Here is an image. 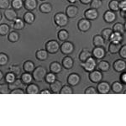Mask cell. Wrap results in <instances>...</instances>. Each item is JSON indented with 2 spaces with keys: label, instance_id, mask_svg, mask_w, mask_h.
I'll list each match as a JSON object with an SVG mask.
<instances>
[{
  "label": "cell",
  "instance_id": "cell-1",
  "mask_svg": "<svg viewBox=\"0 0 126 126\" xmlns=\"http://www.w3.org/2000/svg\"><path fill=\"white\" fill-rule=\"evenodd\" d=\"M47 73L46 69L42 66H38L37 67L34 69L32 72V76H33V80L36 82H41L45 80L46 75Z\"/></svg>",
  "mask_w": 126,
  "mask_h": 126
},
{
  "label": "cell",
  "instance_id": "cell-2",
  "mask_svg": "<svg viewBox=\"0 0 126 126\" xmlns=\"http://www.w3.org/2000/svg\"><path fill=\"white\" fill-rule=\"evenodd\" d=\"M69 21V18L66 16V14L59 12L56 13L54 16V22L58 27H65L67 25Z\"/></svg>",
  "mask_w": 126,
  "mask_h": 126
},
{
  "label": "cell",
  "instance_id": "cell-3",
  "mask_svg": "<svg viewBox=\"0 0 126 126\" xmlns=\"http://www.w3.org/2000/svg\"><path fill=\"white\" fill-rule=\"evenodd\" d=\"M96 61H97L96 59H94L93 56H90V57L87 58L85 62H81V66H82L85 72H90L96 69V66H97Z\"/></svg>",
  "mask_w": 126,
  "mask_h": 126
},
{
  "label": "cell",
  "instance_id": "cell-4",
  "mask_svg": "<svg viewBox=\"0 0 126 126\" xmlns=\"http://www.w3.org/2000/svg\"><path fill=\"white\" fill-rule=\"evenodd\" d=\"M45 47L49 54H56L60 50V44L55 40H50L46 43Z\"/></svg>",
  "mask_w": 126,
  "mask_h": 126
},
{
  "label": "cell",
  "instance_id": "cell-5",
  "mask_svg": "<svg viewBox=\"0 0 126 126\" xmlns=\"http://www.w3.org/2000/svg\"><path fill=\"white\" fill-rule=\"evenodd\" d=\"M75 50V46L74 44L71 41H63V43L60 46V50L61 52L65 55V56H69Z\"/></svg>",
  "mask_w": 126,
  "mask_h": 126
},
{
  "label": "cell",
  "instance_id": "cell-6",
  "mask_svg": "<svg viewBox=\"0 0 126 126\" xmlns=\"http://www.w3.org/2000/svg\"><path fill=\"white\" fill-rule=\"evenodd\" d=\"M92 56L96 60H103L106 56V50L103 46H94L92 50Z\"/></svg>",
  "mask_w": 126,
  "mask_h": 126
},
{
  "label": "cell",
  "instance_id": "cell-7",
  "mask_svg": "<svg viewBox=\"0 0 126 126\" xmlns=\"http://www.w3.org/2000/svg\"><path fill=\"white\" fill-rule=\"evenodd\" d=\"M92 27V24H91V21L85 18H82V19H80L79 21L78 22V29L79 31L82 32V33H85V32H87Z\"/></svg>",
  "mask_w": 126,
  "mask_h": 126
},
{
  "label": "cell",
  "instance_id": "cell-8",
  "mask_svg": "<svg viewBox=\"0 0 126 126\" xmlns=\"http://www.w3.org/2000/svg\"><path fill=\"white\" fill-rule=\"evenodd\" d=\"M88 79L93 83H98L103 80V72L97 69L88 72Z\"/></svg>",
  "mask_w": 126,
  "mask_h": 126
},
{
  "label": "cell",
  "instance_id": "cell-9",
  "mask_svg": "<svg viewBox=\"0 0 126 126\" xmlns=\"http://www.w3.org/2000/svg\"><path fill=\"white\" fill-rule=\"evenodd\" d=\"M97 92L99 94H108L110 92V84L108 82H99L97 83V86L96 87Z\"/></svg>",
  "mask_w": 126,
  "mask_h": 126
},
{
  "label": "cell",
  "instance_id": "cell-10",
  "mask_svg": "<svg viewBox=\"0 0 126 126\" xmlns=\"http://www.w3.org/2000/svg\"><path fill=\"white\" fill-rule=\"evenodd\" d=\"M81 82V77L78 73H71L68 75L67 79H66V82L71 87H76Z\"/></svg>",
  "mask_w": 126,
  "mask_h": 126
},
{
  "label": "cell",
  "instance_id": "cell-11",
  "mask_svg": "<svg viewBox=\"0 0 126 126\" xmlns=\"http://www.w3.org/2000/svg\"><path fill=\"white\" fill-rule=\"evenodd\" d=\"M113 68L116 72L121 73L126 70V62L123 59H118L113 63Z\"/></svg>",
  "mask_w": 126,
  "mask_h": 126
},
{
  "label": "cell",
  "instance_id": "cell-12",
  "mask_svg": "<svg viewBox=\"0 0 126 126\" xmlns=\"http://www.w3.org/2000/svg\"><path fill=\"white\" fill-rule=\"evenodd\" d=\"M97 17H98V12H97V9L89 8V9H87L84 11V18L90 20V21L96 20Z\"/></svg>",
  "mask_w": 126,
  "mask_h": 126
},
{
  "label": "cell",
  "instance_id": "cell-13",
  "mask_svg": "<svg viewBox=\"0 0 126 126\" xmlns=\"http://www.w3.org/2000/svg\"><path fill=\"white\" fill-rule=\"evenodd\" d=\"M66 16L69 19H73L75 18L78 14V8L77 6H75L74 4H70L66 7Z\"/></svg>",
  "mask_w": 126,
  "mask_h": 126
},
{
  "label": "cell",
  "instance_id": "cell-14",
  "mask_svg": "<svg viewBox=\"0 0 126 126\" xmlns=\"http://www.w3.org/2000/svg\"><path fill=\"white\" fill-rule=\"evenodd\" d=\"M3 15H4L5 19H7L8 21H10V22H12V21L14 22L18 18L17 12H16L14 9H5Z\"/></svg>",
  "mask_w": 126,
  "mask_h": 126
},
{
  "label": "cell",
  "instance_id": "cell-15",
  "mask_svg": "<svg viewBox=\"0 0 126 126\" xmlns=\"http://www.w3.org/2000/svg\"><path fill=\"white\" fill-rule=\"evenodd\" d=\"M103 20H104L106 23H113L114 22V20L116 19V14L115 12L111 11V10H107L105 11V13L103 14Z\"/></svg>",
  "mask_w": 126,
  "mask_h": 126
},
{
  "label": "cell",
  "instance_id": "cell-16",
  "mask_svg": "<svg viewBox=\"0 0 126 126\" xmlns=\"http://www.w3.org/2000/svg\"><path fill=\"white\" fill-rule=\"evenodd\" d=\"M124 88H125V86L120 82H114L112 83V85H110V90L113 93H116V94L123 93Z\"/></svg>",
  "mask_w": 126,
  "mask_h": 126
},
{
  "label": "cell",
  "instance_id": "cell-17",
  "mask_svg": "<svg viewBox=\"0 0 126 126\" xmlns=\"http://www.w3.org/2000/svg\"><path fill=\"white\" fill-rule=\"evenodd\" d=\"M62 86L63 85H62V82H61V81H58L57 79H56L55 82H53L50 84V92H51V93L57 94V93H60Z\"/></svg>",
  "mask_w": 126,
  "mask_h": 126
},
{
  "label": "cell",
  "instance_id": "cell-18",
  "mask_svg": "<svg viewBox=\"0 0 126 126\" xmlns=\"http://www.w3.org/2000/svg\"><path fill=\"white\" fill-rule=\"evenodd\" d=\"M73 65H74V61H73V59L70 56H66L62 59V68L69 70V69L72 68Z\"/></svg>",
  "mask_w": 126,
  "mask_h": 126
},
{
  "label": "cell",
  "instance_id": "cell-19",
  "mask_svg": "<svg viewBox=\"0 0 126 126\" xmlns=\"http://www.w3.org/2000/svg\"><path fill=\"white\" fill-rule=\"evenodd\" d=\"M25 93L27 94H38L40 93V87L35 83H30L25 88Z\"/></svg>",
  "mask_w": 126,
  "mask_h": 126
},
{
  "label": "cell",
  "instance_id": "cell-20",
  "mask_svg": "<svg viewBox=\"0 0 126 126\" xmlns=\"http://www.w3.org/2000/svg\"><path fill=\"white\" fill-rule=\"evenodd\" d=\"M49 53L46 51V49H39L35 52V57L38 61L40 62H45L48 59Z\"/></svg>",
  "mask_w": 126,
  "mask_h": 126
},
{
  "label": "cell",
  "instance_id": "cell-21",
  "mask_svg": "<svg viewBox=\"0 0 126 126\" xmlns=\"http://www.w3.org/2000/svg\"><path fill=\"white\" fill-rule=\"evenodd\" d=\"M37 0H24V7L27 11H33L37 7Z\"/></svg>",
  "mask_w": 126,
  "mask_h": 126
},
{
  "label": "cell",
  "instance_id": "cell-22",
  "mask_svg": "<svg viewBox=\"0 0 126 126\" xmlns=\"http://www.w3.org/2000/svg\"><path fill=\"white\" fill-rule=\"evenodd\" d=\"M96 68L102 72H109V69H110V64H109V62H108L107 61L100 60V62L98 63H97Z\"/></svg>",
  "mask_w": 126,
  "mask_h": 126
},
{
  "label": "cell",
  "instance_id": "cell-23",
  "mask_svg": "<svg viewBox=\"0 0 126 126\" xmlns=\"http://www.w3.org/2000/svg\"><path fill=\"white\" fill-rule=\"evenodd\" d=\"M50 72H52V73H55V74H58L62 72V66L60 62H53L50 64Z\"/></svg>",
  "mask_w": 126,
  "mask_h": 126
},
{
  "label": "cell",
  "instance_id": "cell-24",
  "mask_svg": "<svg viewBox=\"0 0 126 126\" xmlns=\"http://www.w3.org/2000/svg\"><path fill=\"white\" fill-rule=\"evenodd\" d=\"M20 80L23 82V84L26 85L27 86L28 84L31 83L33 82V76H32V73H29V72H24L22 73L20 75Z\"/></svg>",
  "mask_w": 126,
  "mask_h": 126
},
{
  "label": "cell",
  "instance_id": "cell-25",
  "mask_svg": "<svg viewBox=\"0 0 126 126\" xmlns=\"http://www.w3.org/2000/svg\"><path fill=\"white\" fill-rule=\"evenodd\" d=\"M23 20L27 24H32L35 20V15L31 11H27L23 16Z\"/></svg>",
  "mask_w": 126,
  "mask_h": 126
},
{
  "label": "cell",
  "instance_id": "cell-26",
  "mask_svg": "<svg viewBox=\"0 0 126 126\" xmlns=\"http://www.w3.org/2000/svg\"><path fill=\"white\" fill-rule=\"evenodd\" d=\"M121 43H113V42H110L109 45V52L112 55H115L117 53H119V50H120L121 48Z\"/></svg>",
  "mask_w": 126,
  "mask_h": 126
},
{
  "label": "cell",
  "instance_id": "cell-27",
  "mask_svg": "<svg viewBox=\"0 0 126 126\" xmlns=\"http://www.w3.org/2000/svg\"><path fill=\"white\" fill-rule=\"evenodd\" d=\"M109 40L110 42H113V43H122V41H123V34L118 33V32L113 31Z\"/></svg>",
  "mask_w": 126,
  "mask_h": 126
},
{
  "label": "cell",
  "instance_id": "cell-28",
  "mask_svg": "<svg viewBox=\"0 0 126 126\" xmlns=\"http://www.w3.org/2000/svg\"><path fill=\"white\" fill-rule=\"evenodd\" d=\"M90 56H92V52L87 48H83L79 53V60L81 62H83L87 60V58H89Z\"/></svg>",
  "mask_w": 126,
  "mask_h": 126
},
{
  "label": "cell",
  "instance_id": "cell-29",
  "mask_svg": "<svg viewBox=\"0 0 126 126\" xmlns=\"http://www.w3.org/2000/svg\"><path fill=\"white\" fill-rule=\"evenodd\" d=\"M93 44L94 46H104L105 40L102 37V35L99 34H95L93 38Z\"/></svg>",
  "mask_w": 126,
  "mask_h": 126
},
{
  "label": "cell",
  "instance_id": "cell-30",
  "mask_svg": "<svg viewBox=\"0 0 126 126\" xmlns=\"http://www.w3.org/2000/svg\"><path fill=\"white\" fill-rule=\"evenodd\" d=\"M35 68L34 66V63L32 61H25L23 64V70L24 71V72H29L32 73V72L34 71V69Z\"/></svg>",
  "mask_w": 126,
  "mask_h": 126
},
{
  "label": "cell",
  "instance_id": "cell-31",
  "mask_svg": "<svg viewBox=\"0 0 126 126\" xmlns=\"http://www.w3.org/2000/svg\"><path fill=\"white\" fill-rule=\"evenodd\" d=\"M113 32H118V33H120L122 34H125V24H122L119 22H117L113 25L112 28Z\"/></svg>",
  "mask_w": 126,
  "mask_h": 126
},
{
  "label": "cell",
  "instance_id": "cell-32",
  "mask_svg": "<svg viewBox=\"0 0 126 126\" xmlns=\"http://www.w3.org/2000/svg\"><path fill=\"white\" fill-rule=\"evenodd\" d=\"M20 38V35L18 33L17 31H9V33L8 34V40L11 43H16V42L19 41Z\"/></svg>",
  "mask_w": 126,
  "mask_h": 126
},
{
  "label": "cell",
  "instance_id": "cell-33",
  "mask_svg": "<svg viewBox=\"0 0 126 126\" xmlns=\"http://www.w3.org/2000/svg\"><path fill=\"white\" fill-rule=\"evenodd\" d=\"M39 9L42 14H49L52 11V5L50 3H43L40 5Z\"/></svg>",
  "mask_w": 126,
  "mask_h": 126
},
{
  "label": "cell",
  "instance_id": "cell-34",
  "mask_svg": "<svg viewBox=\"0 0 126 126\" xmlns=\"http://www.w3.org/2000/svg\"><path fill=\"white\" fill-rule=\"evenodd\" d=\"M24 25H25V23L23 19H21L20 18H17L13 23V28L14 30H21L24 28Z\"/></svg>",
  "mask_w": 126,
  "mask_h": 126
},
{
  "label": "cell",
  "instance_id": "cell-35",
  "mask_svg": "<svg viewBox=\"0 0 126 126\" xmlns=\"http://www.w3.org/2000/svg\"><path fill=\"white\" fill-rule=\"evenodd\" d=\"M57 38L59 40H61V41H62V42L66 41L69 38V32L65 29L60 30L57 33Z\"/></svg>",
  "mask_w": 126,
  "mask_h": 126
},
{
  "label": "cell",
  "instance_id": "cell-36",
  "mask_svg": "<svg viewBox=\"0 0 126 126\" xmlns=\"http://www.w3.org/2000/svg\"><path fill=\"white\" fill-rule=\"evenodd\" d=\"M9 88L10 91L14 90V89H16V88H22L23 87V82H21V80L19 79H15V81H14L13 82L11 83H9Z\"/></svg>",
  "mask_w": 126,
  "mask_h": 126
},
{
  "label": "cell",
  "instance_id": "cell-37",
  "mask_svg": "<svg viewBox=\"0 0 126 126\" xmlns=\"http://www.w3.org/2000/svg\"><path fill=\"white\" fill-rule=\"evenodd\" d=\"M11 7L15 10L21 9L24 7V1L23 0H12Z\"/></svg>",
  "mask_w": 126,
  "mask_h": 126
},
{
  "label": "cell",
  "instance_id": "cell-38",
  "mask_svg": "<svg viewBox=\"0 0 126 126\" xmlns=\"http://www.w3.org/2000/svg\"><path fill=\"white\" fill-rule=\"evenodd\" d=\"M9 30H10V27L9 24L4 23L0 24V35L1 36L8 35V34L9 33Z\"/></svg>",
  "mask_w": 126,
  "mask_h": 126
},
{
  "label": "cell",
  "instance_id": "cell-39",
  "mask_svg": "<svg viewBox=\"0 0 126 126\" xmlns=\"http://www.w3.org/2000/svg\"><path fill=\"white\" fill-rule=\"evenodd\" d=\"M9 72H13L14 74H15V76L17 77V76H19V75L22 74L21 73L22 69H21V67H20L19 65H17V64L11 65V66H9Z\"/></svg>",
  "mask_w": 126,
  "mask_h": 126
},
{
  "label": "cell",
  "instance_id": "cell-40",
  "mask_svg": "<svg viewBox=\"0 0 126 126\" xmlns=\"http://www.w3.org/2000/svg\"><path fill=\"white\" fill-rule=\"evenodd\" d=\"M56 80V75L55 74V73H52V72H47L46 75V78H45V80L46 81V83H48V84H50V83H52L53 82Z\"/></svg>",
  "mask_w": 126,
  "mask_h": 126
},
{
  "label": "cell",
  "instance_id": "cell-41",
  "mask_svg": "<svg viewBox=\"0 0 126 126\" xmlns=\"http://www.w3.org/2000/svg\"><path fill=\"white\" fill-rule=\"evenodd\" d=\"M112 33H113V30L111 28H105L101 31V35L104 39V40H109Z\"/></svg>",
  "mask_w": 126,
  "mask_h": 126
},
{
  "label": "cell",
  "instance_id": "cell-42",
  "mask_svg": "<svg viewBox=\"0 0 126 126\" xmlns=\"http://www.w3.org/2000/svg\"><path fill=\"white\" fill-rule=\"evenodd\" d=\"M60 94H72L73 93V89L72 87H71L70 85L66 84L62 86V89L60 91Z\"/></svg>",
  "mask_w": 126,
  "mask_h": 126
},
{
  "label": "cell",
  "instance_id": "cell-43",
  "mask_svg": "<svg viewBox=\"0 0 126 126\" xmlns=\"http://www.w3.org/2000/svg\"><path fill=\"white\" fill-rule=\"evenodd\" d=\"M109 10L111 11H113L116 13L117 11H119V1L118 0H111L109 3Z\"/></svg>",
  "mask_w": 126,
  "mask_h": 126
},
{
  "label": "cell",
  "instance_id": "cell-44",
  "mask_svg": "<svg viewBox=\"0 0 126 126\" xmlns=\"http://www.w3.org/2000/svg\"><path fill=\"white\" fill-rule=\"evenodd\" d=\"M9 62V56L3 52H0V66H4Z\"/></svg>",
  "mask_w": 126,
  "mask_h": 126
},
{
  "label": "cell",
  "instance_id": "cell-45",
  "mask_svg": "<svg viewBox=\"0 0 126 126\" xmlns=\"http://www.w3.org/2000/svg\"><path fill=\"white\" fill-rule=\"evenodd\" d=\"M90 5L91 9H98L102 7L103 3H102V0H92L91 3H89Z\"/></svg>",
  "mask_w": 126,
  "mask_h": 126
},
{
  "label": "cell",
  "instance_id": "cell-46",
  "mask_svg": "<svg viewBox=\"0 0 126 126\" xmlns=\"http://www.w3.org/2000/svg\"><path fill=\"white\" fill-rule=\"evenodd\" d=\"M4 79H5L6 83H8V84H9V83H11V82H13L14 81H15L16 76H15V74H14L13 72H9L6 73V75L4 77Z\"/></svg>",
  "mask_w": 126,
  "mask_h": 126
},
{
  "label": "cell",
  "instance_id": "cell-47",
  "mask_svg": "<svg viewBox=\"0 0 126 126\" xmlns=\"http://www.w3.org/2000/svg\"><path fill=\"white\" fill-rule=\"evenodd\" d=\"M9 92L8 83H0V94H9Z\"/></svg>",
  "mask_w": 126,
  "mask_h": 126
},
{
  "label": "cell",
  "instance_id": "cell-48",
  "mask_svg": "<svg viewBox=\"0 0 126 126\" xmlns=\"http://www.w3.org/2000/svg\"><path fill=\"white\" fill-rule=\"evenodd\" d=\"M84 93L85 94H97V92L96 87L90 86L85 89Z\"/></svg>",
  "mask_w": 126,
  "mask_h": 126
},
{
  "label": "cell",
  "instance_id": "cell-49",
  "mask_svg": "<svg viewBox=\"0 0 126 126\" xmlns=\"http://www.w3.org/2000/svg\"><path fill=\"white\" fill-rule=\"evenodd\" d=\"M119 55L121 57V59H123V60H126V46L125 45L121 46L120 50H119Z\"/></svg>",
  "mask_w": 126,
  "mask_h": 126
},
{
  "label": "cell",
  "instance_id": "cell-50",
  "mask_svg": "<svg viewBox=\"0 0 126 126\" xmlns=\"http://www.w3.org/2000/svg\"><path fill=\"white\" fill-rule=\"evenodd\" d=\"M10 5L9 0H0V9H7Z\"/></svg>",
  "mask_w": 126,
  "mask_h": 126
},
{
  "label": "cell",
  "instance_id": "cell-51",
  "mask_svg": "<svg viewBox=\"0 0 126 126\" xmlns=\"http://www.w3.org/2000/svg\"><path fill=\"white\" fill-rule=\"evenodd\" d=\"M24 93L25 91L23 90V88H16L9 92V94H24Z\"/></svg>",
  "mask_w": 126,
  "mask_h": 126
},
{
  "label": "cell",
  "instance_id": "cell-52",
  "mask_svg": "<svg viewBox=\"0 0 126 126\" xmlns=\"http://www.w3.org/2000/svg\"><path fill=\"white\" fill-rule=\"evenodd\" d=\"M119 10H126V0L119 1Z\"/></svg>",
  "mask_w": 126,
  "mask_h": 126
},
{
  "label": "cell",
  "instance_id": "cell-53",
  "mask_svg": "<svg viewBox=\"0 0 126 126\" xmlns=\"http://www.w3.org/2000/svg\"><path fill=\"white\" fill-rule=\"evenodd\" d=\"M120 82L123 83L124 85L126 84V72H121V75H120Z\"/></svg>",
  "mask_w": 126,
  "mask_h": 126
},
{
  "label": "cell",
  "instance_id": "cell-54",
  "mask_svg": "<svg viewBox=\"0 0 126 126\" xmlns=\"http://www.w3.org/2000/svg\"><path fill=\"white\" fill-rule=\"evenodd\" d=\"M40 94H51V92H50V89H43V90L40 91Z\"/></svg>",
  "mask_w": 126,
  "mask_h": 126
},
{
  "label": "cell",
  "instance_id": "cell-55",
  "mask_svg": "<svg viewBox=\"0 0 126 126\" xmlns=\"http://www.w3.org/2000/svg\"><path fill=\"white\" fill-rule=\"evenodd\" d=\"M119 15L120 17H122L123 19H125V17H126V10H119Z\"/></svg>",
  "mask_w": 126,
  "mask_h": 126
},
{
  "label": "cell",
  "instance_id": "cell-56",
  "mask_svg": "<svg viewBox=\"0 0 126 126\" xmlns=\"http://www.w3.org/2000/svg\"><path fill=\"white\" fill-rule=\"evenodd\" d=\"M79 1H80V3H82V4L87 5V4H89V3H91V1H92V0H79Z\"/></svg>",
  "mask_w": 126,
  "mask_h": 126
},
{
  "label": "cell",
  "instance_id": "cell-57",
  "mask_svg": "<svg viewBox=\"0 0 126 126\" xmlns=\"http://www.w3.org/2000/svg\"><path fill=\"white\" fill-rule=\"evenodd\" d=\"M66 1L69 2V3H72V4H73V3H76V2L78 1V0H66Z\"/></svg>",
  "mask_w": 126,
  "mask_h": 126
},
{
  "label": "cell",
  "instance_id": "cell-58",
  "mask_svg": "<svg viewBox=\"0 0 126 126\" xmlns=\"http://www.w3.org/2000/svg\"><path fill=\"white\" fill-rule=\"evenodd\" d=\"M3 78V73L1 70H0V81H1Z\"/></svg>",
  "mask_w": 126,
  "mask_h": 126
},
{
  "label": "cell",
  "instance_id": "cell-59",
  "mask_svg": "<svg viewBox=\"0 0 126 126\" xmlns=\"http://www.w3.org/2000/svg\"><path fill=\"white\" fill-rule=\"evenodd\" d=\"M2 19V14H1V12H0V20Z\"/></svg>",
  "mask_w": 126,
  "mask_h": 126
},
{
  "label": "cell",
  "instance_id": "cell-60",
  "mask_svg": "<svg viewBox=\"0 0 126 126\" xmlns=\"http://www.w3.org/2000/svg\"><path fill=\"white\" fill-rule=\"evenodd\" d=\"M40 1H46V0H40Z\"/></svg>",
  "mask_w": 126,
  "mask_h": 126
}]
</instances>
